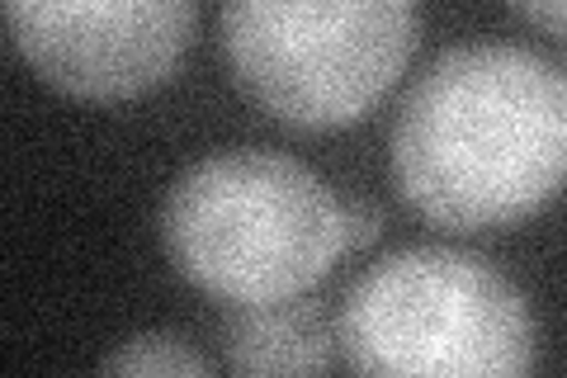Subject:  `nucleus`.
Masks as SVG:
<instances>
[{
	"mask_svg": "<svg viewBox=\"0 0 567 378\" xmlns=\"http://www.w3.org/2000/svg\"><path fill=\"white\" fill-rule=\"evenodd\" d=\"M104 374H171V378H208L213 374V359H204L199 350L181 340L175 331H152V336H133L123 340L118 350H110L100 359Z\"/></svg>",
	"mask_w": 567,
	"mask_h": 378,
	"instance_id": "nucleus-7",
	"label": "nucleus"
},
{
	"mask_svg": "<svg viewBox=\"0 0 567 378\" xmlns=\"http://www.w3.org/2000/svg\"><path fill=\"white\" fill-rule=\"evenodd\" d=\"M175 275L218 303L312 294L346 256V208L303 161L233 147L175 175L162 204Z\"/></svg>",
	"mask_w": 567,
	"mask_h": 378,
	"instance_id": "nucleus-2",
	"label": "nucleus"
},
{
	"mask_svg": "<svg viewBox=\"0 0 567 378\" xmlns=\"http://www.w3.org/2000/svg\"><path fill=\"white\" fill-rule=\"evenodd\" d=\"M218 346L237 374H327L336 365V317L317 298L223 303Z\"/></svg>",
	"mask_w": 567,
	"mask_h": 378,
	"instance_id": "nucleus-6",
	"label": "nucleus"
},
{
	"mask_svg": "<svg viewBox=\"0 0 567 378\" xmlns=\"http://www.w3.org/2000/svg\"><path fill=\"white\" fill-rule=\"evenodd\" d=\"M506 6L516 10L520 20L535 24V29L567 39V0H506Z\"/></svg>",
	"mask_w": 567,
	"mask_h": 378,
	"instance_id": "nucleus-9",
	"label": "nucleus"
},
{
	"mask_svg": "<svg viewBox=\"0 0 567 378\" xmlns=\"http://www.w3.org/2000/svg\"><path fill=\"white\" fill-rule=\"evenodd\" d=\"M383 237V208L379 204H346V246H374Z\"/></svg>",
	"mask_w": 567,
	"mask_h": 378,
	"instance_id": "nucleus-8",
	"label": "nucleus"
},
{
	"mask_svg": "<svg viewBox=\"0 0 567 378\" xmlns=\"http://www.w3.org/2000/svg\"><path fill=\"white\" fill-rule=\"evenodd\" d=\"M10 39L71 100L118 104L156 90L194 39V0H6Z\"/></svg>",
	"mask_w": 567,
	"mask_h": 378,
	"instance_id": "nucleus-5",
	"label": "nucleus"
},
{
	"mask_svg": "<svg viewBox=\"0 0 567 378\" xmlns=\"http://www.w3.org/2000/svg\"><path fill=\"white\" fill-rule=\"evenodd\" d=\"M341 359L379 378H516L539 365L529 298L483 256L406 246L350 284Z\"/></svg>",
	"mask_w": 567,
	"mask_h": 378,
	"instance_id": "nucleus-3",
	"label": "nucleus"
},
{
	"mask_svg": "<svg viewBox=\"0 0 567 378\" xmlns=\"http://www.w3.org/2000/svg\"><path fill=\"white\" fill-rule=\"evenodd\" d=\"M393 180L450 232L535 218L567 185V71L511 43L440 52L393 119Z\"/></svg>",
	"mask_w": 567,
	"mask_h": 378,
	"instance_id": "nucleus-1",
	"label": "nucleus"
},
{
	"mask_svg": "<svg viewBox=\"0 0 567 378\" xmlns=\"http://www.w3.org/2000/svg\"><path fill=\"white\" fill-rule=\"evenodd\" d=\"M416 0H223V58L284 129L360 123L416 52Z\"/></svg>",
	"mask_w": 567,
	"mask_h": 378,
	"instance_id": "nucleus-4",
	"label": "nucleus"
}]
</instances>
